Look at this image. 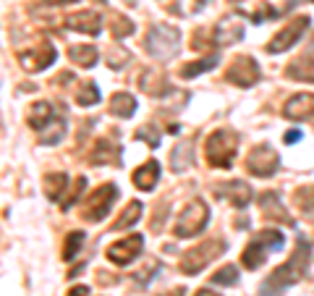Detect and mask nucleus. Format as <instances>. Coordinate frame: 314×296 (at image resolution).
<instances>
[{
	"instance_id": "1",
	"label": "nucleus",
	"mask_w": 314,
	"mask_h": 296,
	"mask_svg": "<svg viewBox=\"0 0 314 296\" xmlns=\"http://www.w3.org/2000/svg\"><path fill=\"white\" fill-rule=\"evenodd\" d=\"M306 265H309V244H306V241H298V247H296V252L290 254V260L286 265H280V268L265 280L262 294L265 296H278L280 291H286L288 286L298 283L306 272Z\"/></svg>"
},
{
	"instance_id": "2",
	"label": "nucleus",
	"mask_w": 314,
	"mask_h": 296,
	"mask_svg": "<svg viewBox=\"0 0 314 296\" xmlns=\"http://www.w3.org/2000/svg\"><path fill=\"white\" fill-rule=\"evenodd\" d=\"M236 152H239V134L233 128H217L204 142V157L212 168H231Z\"/></svg>"
},
{
	"instance_id": "3",
	"label": "nucleus",
	"mask_w": 314,
	"mask_h": 296,
	"mask_svg": "<svg viewBox=\"0 0 314 296\" xmlns=\"http://www.w3.org/2000/svg\"><path fill=\"white\" fill-rule=\"evenodd\" d=\"M178 42H181V32L178 26L170 24H155L149 26L147 37H144V48L155 60H168L178 52Z\"/></svg>"
},
{
	"instance_id": "4",
	"label": "nucleus",
	"mask_w": 314,
	"mask_h": 296,
	"mask_svg": "<svg viewBox=\"0 0 314 296\" xmlns=\"http://www.w3.org/2000/svg\"><path fill=\"white\" fill-rule=\"evenodd\" d=\"M210 223V207L202 199H191L186 207L178 212L173 223V233L175 239H191L196 236L199 231H204V225Z\"/></svg>"
},
{
	"instance_id": "5",
	"label": "nucleus",
	"mask_w": 314,
	"mask_h": 296,
	"mask_svg": "<svg viewBox=\"0 0 314 296\" xmlns=\"http://www.w3.org/2000/svg\"><path fill=\"white\" fill-rule=\"evenodd\" d=\"M223 247H225V244H223L220 239H207V241H202L199 247L189 249V252H183L181 262H178L181 272H183V275H199V270H204L207 265L215 260V257L223 252Z\"/></svg>"
},
{
	"instance_id": "6",
	"label": "nucleus",
	"mask_w": 314,
	"mask_h": 296,
	"mask_svg": "<svg viewBox=\"0 0 314 296\" xmlns=\"http://www.w3.org/2000/svg\"><path fill=\"white\" fill-rule=\"evenodd\" d=\"M118 186L113 184H102L99 189H95V194L87 199L84 204V220H89V223H99V220H105L110 215L113 204L118 199Z\"/></svg>"
},
{
	"instance_id": "7",
	"label": "nucleus",
	"mask_w": 314,
	"mask_h": 296,
	"mask_svg": "<svg viewBox=\"0 0 314 296\" xmlns=\"http://www.w3.org/2000/svg\"><path fill=\"white\" fill-rule=\"evenodd\" d=\"M243 165H246V171L251 173V176H257V178H270V176H275V173H278V168H280V157H278V152H275L270 144H259V147H254V149L246 155Z\"/></svg>"
},
{
	"instance_id": "8",
	"label": "nucleus",
	"mask_w": 314,
	"mask_h": 296,
	"mask_svg": "<svg viewBox=\"0 0 314 296\" xmlns=\"http://www.w3.org/2000/svg\"><path fill=\"white\" fill-rule=\"evenodd\" d=\"M309 29V16H296V19H290L286 26L280 29L278 34L270 40V45H267V52H283V50H290L293 45L301 40V34Z\"/></svg>"
},
{
	"instance_id": "9",
	"label": "nucleus",
	"mask_w": 314,
	"mask_h": 296,
	"mask_svg": "<svg viewBox=\"0 0 314 296\" xmlns=\"http://www.w3.org/2000/svg\"><path fill=\"white\" fill-rule=\"evenodd\" d=\"M259 66H257V60L254 58H249V55H241V58H236L231 66H228V71H225V81L228 84H236V87H254L257 81H259Z\"/></svg>"
},
{
	"instance_id": "10",
	"label": "nucleus",
	"mask_w": 314,
	"mask_h": 296,
	"mask_svg": "<svg viewBox=\"0 0 314 296\" xmlns=\"http://www.w3.org/2000/svg\"><path fill=\"white\" fill-rule=\"evenodd\" d=\"M142 247H144V239L139 236V233H131V236L116 241V244L108 249V260L121 265V268H123V265H131L136 257H139Z\"/></svg>"
},
{
	"instance_id": "11",
	"label": "nucleus",
	"mask_w": 314,
	"mask_h": 296,
	"mask_svg": "<svg viewBox=\"0 0 314 296\" xmlns=\"http://www.w3.org/2000/svg\"><path fill=\"white\" fill-rule=\"evenodd\" d=\"M283 118L288 121H314V95L301 92L288 97V102L283 105Z\"/></svg>"
},
{
	"instance_id": "12",
	"label": "nucleus",
	"mask_w": 314,
	"mask_h": 296,
	"mask_svg": "<svg viewBox=\"0 0 314 296\" xmlns=\"http://www.w3.org/2000/svg\"><path fill=\"white\" fill-rule=\"evenodd\" d=\"M19 60L26 71H45L50 63H55V48L50 42H40L34 50L19 52Z\"/></svg>"
},
{
	"instance_id": "13",
	"label": "nucleus",
	"mask_w": 314,
	"mask_h": 296,
	"mask_svg": "<svg viewBox=\"0 0 314 296\" xmlns=\"http://www.w3.org/2000/svg\"><path fill=\"white\" fill-rule=\"evenodd\" d=\"M215 197H217V199L231 202L233 207L243 210V207L251 202V186L243 184V181H228V184H223V186L215 189Z\"/></svg>"
},
{
	"instance_id": "14",
	"label": "nucleus",
	"mask_w": 314,
	"mask_h": 296,
	"mask_svg": "<svg viewBox=\"0 0 314 296\" xmlns=\"http://www.w3.org/2000/svg\"><path fill=\"white\" fill-rule=\"evenodd\" d=\"M68 29H73L79 34L97 37L102 32V21H99V13H95V11H76L68 16Z\"/></svg>"
},
{
	"instance_id": "15",
	"label": "nucleus",
	"mask_w": 314,
	"mask_h": 296,
	"mask_svg": "<svg viewBox=\"0 0 314 296\" xmlns=\"http://www.w3.org/2000/svg\"><path fill=\"white\" fill-rule=\"evenodd\" d=\"M131 181H134L136 189H142V192H152V189L157 186V181H160V163L157 160H147L142 168L134 171Z\"/></svg>"
},
{
	"instance_id": "16",
	"label": "nucleus",
	"mask_w": 314,
	"mask_h": 296,
	"mask_svg": "<svg viewBox=\"0 0 314 296\" xmlns=\"http://www.w3.org/2000/svg\"><path fill=\"white\" fill-rule=\"evenodd\" d=\"M243 40V24L239 19L228 16L217 24V45H223V48H228V45H236Z\"/></svg>"
},
{
	"instance_id": "17",
	"label": "nucleus",
	"mask_w": 314,
	"mask_h": 296,
	"mask_svg": "<svg viewBox=\"0 0 314 296\" xmlns=\"http://www.w3.org/2000/svg\"><path fill=\"white\" fill-rule=\"evenodd\" d=\"M286 76L296 79V81H306V84H314V55L296 58L293 63L286 68Z\"/></svg>"
},
{
	"instance_id": "18",
	"label": "nucleus",
	"mask_w": 314,
	"mask_h": 296,
	"mask_svg": "<svg viewBox=\"0 0 314 296\" xmlns=\"http://www.w3.org/2000/svg\"><path fill=\"white\" fill-rule=\"evenodd\" d=\"M110 113L116 118H131L136 113V97L128 92H116L110 97Z\"/></svg>"
},
{
	"instance_id": "19",
	"label": "nucleus",
	"mask_w": 314,
	"mask_h": 296,
	"mask_svg": "<svg viewBox=\"0 0 314 296\" xmlns=\"http://www.w3.org/2000/svg\"><path fill=\"white\" fill-rule=\"evenodd\" d=\"M52 116H55V108L50 102H34L32 110H29V126L42 131V128H48L52 123Z\"/></svg>"
},
{
	"instance_id": "20",
	"label": "nucleus",
	"mask_w": 314,
	"mask_h": 296,
	"mask_svg": "<svg viewBox=\"0 0 314 296\" xmlns=\"http://www.w3.org/2000/svg\"><path fill=\"white\" fill-rule=\"evenodd\" d=\"M68 58H71V63L81 66V68H92L99 55H97L95 45H71V48H68Z\"/></svg>"
},
{
	"instance_id": "21",
	"label": "nucleus",
	"mask_w": 314,
	"mask_h": 296,
	"mask_svg": "<svg viewBox=\"0 0 314 296\" xmlns=\"http://www.w3.org/2000/svg\"><path fill=\"white\" fill-rule=\"evenodd\" d=\"M139 84H142V92H147V95H152V97H163L168 89H170L163 74H157V68H149V71L142 76Z\"/></svg>"
},
{
	"instance_id": "22",
	"label": "nucleus",
	"mask_w": 314,
	"mask_h": 296,
	"mask_svg": "<svg viewBox=\"0 0 314 296\" xmlns=\"http://www.w3.org/2000/svg\"><path fill=\"white\" fill-rule=\"evenodd\" d=\"M259 204H262V212H265V218H270V220H283V223H293V220L288 218V212L278 204V194L275 192H267L259 197Z\"/></svg>"
},
{
	"instance_id": "23",
	"label": "nucleus",
	"mask_w": 314,
	"mask_h": 296,
	"mask_svg": "<svg viewBox=\"0 0 314 296\" xmlns=\"http://www.w3.org/2000/svg\"><path fill=\"white\" fill-rule=\"evenodd\" d=\"M265 252H270V249H267L262 241H251V244L243 249V254H241V265L246 270H257V268H262L265 265Z\"/></svg>"
},
{
	"instance_id": "24",
	"label": "nucleus",
	"mask_w": 314,
	"mask_h": 296,
	"mask_svg": "<svg viewBox=\"0 0 314 296\" xmlns=\"http://www.w3.org/2000/svg\"><path fill=\"white\" fill-rule=\"evenodd\" d=\"M191 160H194V147L191 142H183V144H175V149L170 152V165L175 173H183L191 168Z\"/></svg>"
},
{
	"instance_id": "25",
	"label": "nucleus",
	"mask_w": 314,
	"mask_h": 296,
	"mask_svg": "<svg viewBox=\"0 0 314 296\" xmlns=\"http://www.w3.org/2000/svg\"><path fill=\"white\" fill-rule=\"evenodd\" d=\"M118 157H121L118 144H110L108 139H97L95 152H92V163H97V165H108V163H116Z\"/></svg>"
},
{
	"instance_id": "26",
	"label": "nucleus",
	"mask_w": 314,
	"mask_h": 296,
	"mask_svg": "<svg viewBox=\"0 0 314 296\" xmlns=\"http://www.w3.org/2000/svg\"><path fill=\"white\" fill-rule=\"evenodd\" d=\"M142 210H144L142 202H128L126 210L121 212V218L113 223V231H126V228H131V225H136V220L142 218Z\"/></svg>"
},
{
	"instance_id": "27",
	"label": "nucleus",
	"mask_w": 314,
	"mask_h": 296,
	"mask_svg": "<svg viewBox=\"0 0 314 296\" xmlns=\"http://www.w3.org/2000/svg\"><path fill=\"white\" fill-rule=\"evenodd\" d=\"M99 102V89L95 81H81L79 87H76V105H81V108H92V105Z\"/></svg>"
},
{
	"instance_id": "28",
	"label": "nucleus",
	"mask_w": 314,
	"mask_h": 296,
	"mask_svg": "<svg viewBox=\"0 0 314 296\" xmlns=\"http://www.w3.org/2000/svg\"><path fill=\"white\" fill-rule=\"evenodd\" d=\"M66 189H68L66 173H48V176H45V194H48L50 199H60V194H63Z\"/></svg>"
},
{
	"instance_id": "29",
	"label": "nucleus",
	"mask_w": 314,
	"mask_h": 296,
	"mask_svg": "<svg viewBox=\"0 0 314 296\" xmlns=\"http://www.w3.org/2000/svg\"><path fill=\"white\" fill-rule=\"evenodd\" d=\"M215 63H217L215 55L202 58V60H194V63H189V66L181 68V76H183V79H194V76H199V74H204V71H212V68H215Z\"/></svg>"
},
{
	"instance_id": "30",
	"label": "nucleus",
	"mask_w": 314,
	"mask_h": 296,
	"mask_svg": "<svg viewBox=\"0 0 314 296\" xmlns=\"http://www.w3.org/2000/svg\"><path fill=\"white\" fill-rule=\"evenodd\" d=\"M212 283H215V286H236V283H239V268H236V265H225V268H220L215 275H212Z\"/></svg>"
},
{
	"instance_id": "31",
	"label": "nucleus",
	"mask_w": 314,
	"mask_h": 296,
	"mask_svg": "<svg viewBox=\"0 0 314 296\" xmlns=\"http://www.w3.org/2000/svg\"><path fill=\"white\" fill-rule=\"evenodd\" d=\"M63 136H66V123H63V121H58V123L48 126V131L42 128V131H40V142L42 144H58Z\"/></svg>"
},
{
	"instance_id": "32",
	"label": "nucleus",
	"mask_w": 314,
	"mask_h": 296,
	"mask_svg": "<svg viewBox=\"0 0 314 296\" xmlns=\"http://www.w3.org/2000/svg\"><path fill=\"white\" fill-rule=\"evenodd\" d=\"M110 32H113V40H123V37L128 34H134V21H128L126 16H116L113 19V24H110Z\"/></svg>"
},
{
	"instance_id": "33",
	"label": "nucleus",
	"mask_w": 314,
	"mask_h": 296,
	"mask_svg": "<svg viewBox=\"0 0 314 296\" xmlns=\"http://www.w3.org/2000/svg\"><path fill=\"white\" fill-rule=\"evenodd\" d=\"M81 244H84V231L71 233V236L66 239V247H63V260H73V257L79 254Z\"/></svg>"
},
{
	"instance_id": "34",
	"label": "nucleus",
	"mask_w": 314,
	"mask_h": 296,
	"mask_svg": "<svg viewBox=\"0 0 314 296\" xmlns=\"http://www.w3.org/2000/svg\"><path fill=\"white\" fill-rule=\"evenodd\" d=\"M259 241H262V244H265L267 249H270V252H278L286 239H283V233H280V231H262Z\"/></svg>"
},
{
	"instance_id": "35",
	"label": "nucleus",
	"mask_w": 314,
	"mask_h": 296,
	"mask_svg": "<svg viewBox=\"0 0 314 296\" xmlns=\"http://www.w3.org/2000/svg\"><path fill=\"white\" fill-rule=\"evenodd\" d=\"M136 139H144L149 147H157L160 144V131H155V126L147 123V126H142L139 131H136Z\"/></svg>"
},
{
	"instance_id": "36",
	"label": "nucleus",
	"mask_w": 314,
	"mask_h": 296,
	"mask_svg": "<svg viewBox=\"0 0 314 296\" xmlns=\"http://www.w3.org/2000/svg\"><path fill=\"white\" fill-rule=\"evenodd\" d=\"M293 199H296L298 207H304V210H314V186H309V189H298Z\"/></svg>"
},
{
	"instance_id": "37",
	"label": "nucleus",
	"mask_w": 314,
	"mask_h": 296,
	"mask_svg": "<svg viewBox=\"0 0 314 296\" xmlns=\"http://www.w3.org/2000/svg\"><path fill=\"white\" fill-rule=\"evenodd\" d=\"M84 186H87V178H84V176H79V178H76V189L71 192V197H68V199L63 202V210H68V207H71V204H73L76 199H79V194H81V189H84Z\"/></svg>"
},
{
	"instance_id": "38",
	"label": "nucleus",
	"mask_w": 314,
	"mask_h": 296,
	"mask_svg": "<svg viewBox=\"0 0 314 296\" xmlns=\"http://www.w3.org/2000/svg\"><path fill=\"white\" fill-rule=\"evenodd\" d=\"M301 136H304V134L298 131V128H293V131H288V134H286V144H293V142L301 139Z\"/></svg>"
},
{
	"instance_id": "39",
	"label": "nucleus",
	"mask_w": 314,
	"mask_h": 296,
	"mask_svg": "<svg viewBox=\"0 0 314 296\" xmlns=\"http://www.w3.org/2000/svg\"><path fill=\"white\" fill-rule=\"evenodd\" d=\"M87 294H89L87 286H76V288H71V291H68V296H87Z\"/></svg>"
},
{
	"instance_id": "40",
	"label": "nucleus",
	"mask_w": 314,
	"mask_h": 296,
	"mask_svg": "<svg viewBox=\"0 0 314 296\" xmlns=\"http://www.w3.org/2000/svg\"><path fill=\"white\" fill-rule=\"evenodd\" d=\"M196 296H220V294L210 291V288H199V291H196Z\"/></svg>"
},
{
	"instance_id": "41",
	"label": "nucleus",
	"mask_w": 314,
	"mask_h": 296,
	"mask_svg": "<svg viewBox=\"0 0 314 296\" xmlns=\"http://www.w3.org/2000/svg\"><path fill=\"white\" fill-rule=\"evenodd\" d=\"M45 3H55V5H66V3H76V0H45Z\"/></svg>"
},
{
	"instance_id": "42",
	"label": "nucleus",
	"mask_w": 314,
	"mask_h": 296,
	"mask_svg": "<svg viewBox=\"0 0 314 296\" xmlns=\"http://www.w3.org/2000/svg\"><path fill=\"white\" fill-rule=\"evenodd\" d=\"M168 296H183V291H170V294H168Z\"/></svg>"
},
{
	"instance_id": "43",
	"label": "nucleus",
	"mask_w": 314,
	"mask_h": 296,
	"mask_svg": "<svg viewBox=\"0 0 314 296\" xmlns=\"http://www.w3.org/2000/svg\"><path fill=\"white\" fill-rule=\"evenodd\" d=\"M231 3H239V0H231Z\"/></svg>"
}]
</instances>
